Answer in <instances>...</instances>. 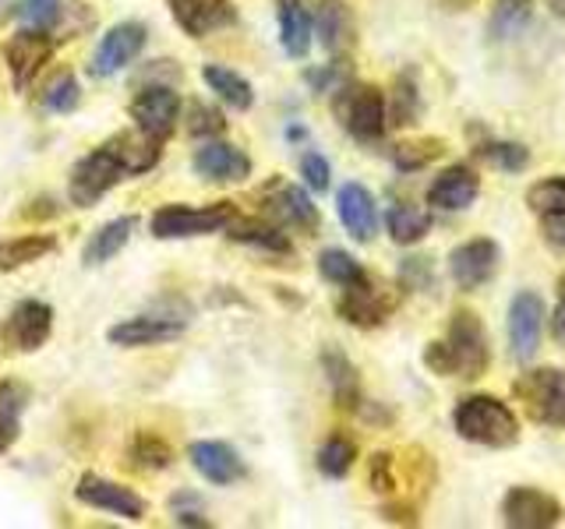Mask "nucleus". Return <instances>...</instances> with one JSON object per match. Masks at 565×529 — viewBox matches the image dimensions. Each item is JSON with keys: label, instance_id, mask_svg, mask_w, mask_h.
<instances>
[{"label": "nucleus", "instance_id": "nucleus-1", "mask_svg": "<svg viewBox=\"0 0 565 529\" xmlns=\"http://www.w3.org/2000/svg\"><path fill=\"white\" fill-rule=\"evenodd\" d=\"M424 364H428L435 375H446V378H463V381L481 378L491 364V343H488L484 322L473 311H456L446 339L424 349Z\"/></svg>", "mask_w": 565, "mask_h": 529}, {"label": "nucleus", "instance_id": "nucleus-2", "mask_svg": "<svg viewBox=\"0 0 565 529\" xmlns=\"http://www.w3.org/2000/svg\"><path fill=\"white\" fill-rule=\"evenodd\" d=\"M452 423H456V434L463 441H470V445L509 449L520 441V417L512 413L499 396L459 399Z\"/></svg>", "mask_w": 565, "mask_h": 529}, {"label": "nucleus", "instance_id": "nucleus-3", "mask_svg": "<svg viewBox=\"0 0 565 529\" xmlns=\"http://www.w3.org/2000/svg\"><path fill=\"white\" fill-rule=\"evenodd\" d=\"M512 392L523 402L526 417L544 428H565V370L534 367L516 378Z\"/></svg>", "mask_w": 565, "mask_h": 529}, {"label": "nucleus", "instance_id": "nucleus-4", "mask_svg": "<svg viewBox=\"0 0 565 529\" xmlns=\"http://www.w3.org/2000/svg\"><path fill=\"white\" fill-rule=\"evenodd\" d=\"M237 219V208L230 202L205 205V208H188V205H163L152 216V237L159 240H184V237H205L220 234Z\"/></svg>", "mask_w": 565, "mask_h": 529}, {"label": "nucleus", "instance_id": "nucleus-5", "mask_svg": "<svg viewBox=\"0 0 565 529\" xmlns=\"http://www.w3.org/2000/svg\"><path fill=\"white\" fill-rule=\"evenodd\" d=\"M335 114H340L343 128L358 141H379L385 134V99L375 85H343L335 88Z\"/></svg>", "mask_w": 565, "mask_h": 529}, {"label": "nucleus", "instance_id": "nucleus-6", "mask_svg": "<svg viewBox=\"0 0 565 529\" xmlns=\"http://www.w3.org/2000/svg\"><path fill=\"white\" fill-rule=\"evenodd\" d=\"M146 40L149 32L141 22H120L114 29L103 32V40L93 53V64H88V71H93V78H114L120 75L124 67L138 61V53L146 50Z\"/></svg>", "mask_w": 565, "mask_h": 529}, {"label": "nucleus", "instance_id": "nucleus-7", "mask_svg": "<svg viewBox=\"0 0 565 529\" xmlns=\"http://www.w3.org/2000/svg\"><path fill=\"white\" fill-rule=\"evenodd\" d=\"M124 181V170L114 163L110 155L103 149H96L93 155H85L82 163L71 170V181H67V198L71 205L78 208H93L99 198H106L117 184Z\"/></svg>", "mask_w": 565, "mask_h": 529}, {"label": "nucleus", "instance_id": "nucleus-8", "mask_svg": "<svg viewBox=\"0 0 565 529\" xmlns=\"http://www.w3.org/2000/svg\"><path fill=\"white\" fill-rule=\"evenodd\" d=\"M75 498L88 508H99V511H110V516H120V519H146L149 511V501L135 494L131 487H124L117 481H106V476H96V473H85L78 487H75Z\"/></svg>", "mask_w": 565, "mask_h": 529}, {"label": "nucleus", "instance_id": "nucleus-9", "mask_svg": "<svg viewBox=\"0 0 565 529\" xmlns=\"http://www.w3.org/2000/svg\"><path fill=\"white\" fill-rule=\"evenodd\" d=\"M181 110H184V102H181V96H177L170 85H146L131 99V120H135V128L152 134V138H159V141H163L177 128V120H181Z\"/></svg>", "mask_w": 565, "mask_h": 529}, {"label": "nucleus", "instance_id": "nucleus-10", "mask_svg": "<svg viewBox=\"0 0 565 529\" xmlns=\"http://www.w3.org/2000/svg\"><path fill=\"white\" fill-rule=\"evenodd\" d=\"M499 264H502L499 244L488 237H477V240L459 244L449 255V276L459 290L470 293V290H481L484 282H491L494 272H499Z\"/></svg>", "mask_w": 565, "mask_h": 529}, {"label": "nucleus", "instance_id": "nucleus-11", "mask_svg": "<svg viewBox=\"0 0 565 529\" xmlns=\"http://www.w3.org/2000/svg\"><path fill=\"white\" fill-rule=\"evenodd\" d=\"M562 505L547 490L537 487H512L502 498V522L512 529H547L558 526Z\"/></svg>", "mask_w": 565, "mask_h": 529}, {"label": "nucleus", "instance_id": "nucleus-12", "mask_svg": "<svg viewBox=\"0 0 565 529\" xmlns=\"http://www.w3.org/2000/svg\"><path fill=\"white\" fill-rule=\"evenodd\" d=\"M173 22L181 25L191 40H205L212 32L234 29L237 8L234 0H167Z\"/></svg>", "mask_w": 565, "mask_h": 529}, {"label": "nucleus", "instance_id": "nucleus-13", "mask_svg": "<svg viewBox=\"0 0 565 529\" xmlns=\"http://www.w3.org/2000/svg\"><path fill=\"white\" fill-rule=\"evenodd\" d=\"M50 53H53V43H50V32H43V29H22L8 43L4 57H8V71H11V85L18 93H25V88L40 78Z\"/></svg>", "mask_w": 565, "mask_h": 529}, {"label": "nucleus", "instance_id": "nucleus-14", "mask_svg": "<svg viewBox=\"0 0 565 529\" xmlns=\"http://www.w3.org/2000/svg\"><path fill=\"white\" fill-rule=\"evenodd\" d=\"M541 332H544V300L537 293H516L509 304V346L516 360H530L541 346Z\"/></svg>", "mask_w": 565, "mask_h": 529}, {"label": "nucleus", "instance_id": "nucleus-15", "mask_svg": "<svg viewBox=\"0 0 565 529\" xmlns=\"http://www.w3.org/2000/svg\"><path fill=\"white\" fill-rule=\"evenodd\" d=\"M265 212H269V223H276L279 229H297L305 237H315L318 226H322V216H318L311 194L297 184H279L273 191V198L265 202Z\"/></svg>", "mask_w": 565, "mask_h": 529}, {"label": "nucleus", "instance_id": "nucleus-16", "mask_svg": "<svg viewBox=\"0 0 565 529\" xmlns=\"http://www.w3.org/2000/svg\"><path fill=\"white\" fill-rule=\"evenodd\" d=\"M194 173L202 181H216V184H241L247 173H252V159L241 152L237 145H230L223 138H205V145L194 152L191 159Z\"/></svg>", "mask_w": 565, "mask_h": 529}, {"label": "nucleus", "instance_id": "nucleus-17", "mask_svg": "<svg viewBox=\"0 0 565 529\" xmlns=\"http://www.w3.org/2000/svg\"><path fill=\"white\" fill-rule=\"evenodd\" d=\"M53 332V307L43 300H22L4 325V343L18 353H35Z\"/></svg>", "mask_w": 565, "mask_h": 529}, {"label": "nucleus", "instance_id": "nucleus-18", "mask_svg": "<svg viewBox=\"0 0 565 529\" xmlns=\"http://www.w3.org/2000/svg\"><path fill=\"white\" fill-rule=\"evenodd\" d=\"M188 322L184 317H167V314H138L128 317L110 328V343L114 346H156V343H170L177 335H184Z\"/></svg>", "mask_w": 565, "mask_h": 529}, {"label": "nucleus", "instance_id": "nucleus-19", "mask_svg": "<svg viewBox=\"0 0 565 529\" xmlns=\"http://www.w3.org/2000/svg\"><path fill=\"white\" fill-rule=\"evenodd\" d=\"M335 208H340V223L353 240L358 244L375 240L379 208H375V198H371V191L364 184H343L340 194H335Z\"/></svg>", "mask_w": 565, "mask_h": 529}, {"label": "nucleus", "instance_id": "nucleus-20", "mask_svg": "<svg viewBox=\"0 0 565 529\" xmlns=\"http://www.w3.org/2000/svg\"><path fill=\"white\" fill-rule=\"evenodd\" d=\"M188 458H191V466L216 487H230L244 481L241 455L230 449L226 441H194V445H188Z\"/></svg>", "mask_w": 565, "mask_h": 529}, {"label": "nucleus", "instance_id": "nucleus-21", "mask_svg": "<svg viewBox=\"0 0 565 529\" xmlns=\"http://www.w3.org/2000/svg\"><path fill=\"white\" fill-rule=\"evenodd\" d=\"M311 29L329 53H347L353 46V14L343 0H308Z\"/></svg>", "mask_w": 565, "mask_h": 529}, {"label": "nucleus", "instance_id": "nucleus-22", "mask_svg": "<svg viewBox=\"0 0 565 529\" xmlns=\"http://www.w3.org/2000/svg\"><path fill=\"white\" fill-rule=\"evenodd\" d=\"M481 181L470 166H449L435 176V184L428 187V205L438 212H463L473 205Z\"/></svg>", "mask_w": 565, "mask_h": 529}, {"label": "nucleus", "instance_id": "nucleus-23", "mask_svg": "<svg viewBox=\"0 0 565 529\" xmlns=\"http://www.w3.org/2000/svg\"><path fill=\"white\" fill-rule=\"evenodd\" d=\"M103 152L114 159L124 173H149L159 163V138L146 131H117L103 145Z\"/></svg>", "mask_w": 565, "mask_h": 529}, {"label": "nucleus", "instance_id": "nucleus-24", "mask_svg": "<svg viewBox=\"0 0 565 529\" xmlns=\"http://www.w3.org/2000/svg\"><path fill=\"white\" fill-rule=\"evenodd\" d=\"M388 311H393V304L371 287V282H358V287H347L343 296H340V317L350 325H358V328H375L382 325Z\"/></svg>", "mask_w": 565, "mask_h": 529}, {"label": "nucleus", "instance_id": "nucleus-25", "mask_svg": "<svg viewBox=\"0 0 565 529\" xmlns=\"http://www.w3.org/2000/svg\"><path fill=\"white\" fill-rule=\"evenodd\" d=\"M311 14L305 0H279V43L287 50V57L300 61L311 50Z\"/></svg>", "mask_w": 565, "mask_h": 529}, {"label": "nucleus", "instance_id": "nucleus-26", "mask_svg": "<svg viewBox=\"0 0 565 529\" xmlns=\"http://www.w3.org/2000/svg\"><path fill=\"white\" fill-rule=\"evenodd\" d=\"M322 367H326V378H329L335 402H340L343 410H358L361 406V381H358V367L350 364L347 353L329 346L322 353Z\"/></svg>", "mask_w": 565, "mask_h": 529}, {"label": "nucleus", "instance_id": "nucleus-27", "mask_svg": "<svg viewBox=\"0 0 565 529\" xmlns=\"http://www.w3.org/2000/svg\"><path fill=\"white\" fill-rule=\"evenodd\" d=\"M131 234H135V219L131 216H120L114 223L99 226L96 234H93V240L85 244L82 261L88 264V269H99V264H106V261L117 258L124 251V244L131 240Z\"/></svg>", "mask_w": 565, "mask_h": 529}, {"label": "nucleus", "instance_id": "nucleus-28", "mask_svg": "<svg viewBox=\"0 0 565 529\" xmlns=\"http://www.w3.org/2000/svg\"><path fill=\"white\" fill-rule=\"evenodd\" d=\"M202 78H205V85L212 88V93H216V99H223L226 106H234V110H252V106H255V88L244 75H237V71H230L223 64H205Z\"/></svg>", "mask_w": 565, "mask_h": 529}, {"label": "nucleus", "instance_id": "nucleus-29", "mask_svg": "<svg viewBox=\"0 0 565 529\" xmlns=\"http://www.w3.org/2000/svg\"><path fill=\"white\" fill-rule=\"evenodd\" d=\"M226 237L234 244L258 247V251H265V255H290L294 251L290 237L282 234L276 223H230Z\"/></svg>", "mask_w": 565, "mask_h": 529}, {"label": "nucleus", "instance_id": "nucleus-30", "mask_svg": "<svg viewBox=\"0 0 565 529\" xmlns=\"http://www.w3.org/2000/svg\"><path fill=\"white\" fill-rule=\"evenodd\" d=\"M57 240L46 237V234H25V237H8L0 240V272H14V269H25V264L46 258Z\"/></svg>", "mask_w": 565, "mask_h": 529}, {"label": "nucleus", "instance_id": "nucleus-31", "mask_svg": "<svg viewBox=\"0 0 565 529\" xmlns=\"http://www.w3.org/2000/svg\"><path fill=\"white\" fill-rule=\"evenodd\" d=\"M385 226H388V237H393L396 244L411 247V244H417V240L428 237L431 216H428L424 208H417V205L399 202V205H393V208L385 212Z\"/></svg>", "mask_w": 565, "mask_h": 529}, {"label": "nucleus", "instance_id": "nucleus-32", "mask_svg": "<svg viewBox=\"0 0 565 529\" xmlns=\"http://www.w3.org/2000/svg\"><path fill=\"white\" fill-rule=\"evenodd\" d=\"M318 272H322V279H329L332 287H358V282H364V269L361 261L353 258L350 251H343V247H326L322 255H318Z\"/></svg>", "mask_w": 565, "mask_h": 529}, {"label": "nucleus", "instance_id": "nucleus-33", "mask_svg": "<svg viewBox=\"0 0 565 529\" xmlns=\"http://www.w3.org/2000/svg\"><path fill=\"white\" fill-rule=\"evenodd\" d=\"M358 463V445L343 434H332L322 449H318V473L329 481H343V476Z\"/></svg>", "mask_w": 565, "mask_h": 529}, {"label": "nucleus", "instance_id": "nucleus-34", "mask_svg": "<svg viewBox=\"0 0 565 529\" xmlns=\"http://www.w3.org/2000/svg\"><path fill=\"white\" fill-rule=\"evenodd\" d=\"M473 152H477V159H484V163H491L502 173H520L530 163V152L520 145V141H484V145H477Z\"/></svg>", "mask_w": 565, "mask_h": 529}, {"label": "nucleus", "instance_id": "nucleus-35", "mask_svg": "<svg viewBox=\"0 0 565 529\" xmlns=\"http://www.w3.org/2000/svg\"><path fill=\"white\" fill-rule=\"evenodd\" d=\"M526 205L537 212V216H565V173L537 181L526 191Z\"/></svg>", "mask_w": 565, "mask_h": 529}, {"label": "nucleus", "instance_id": "nucleus-36", "mask_svg": "<svg viewBox=\"0 0 565 529\" xmlns=\"http://www.w3.org/2000/svg\"><path fill=\"white\" fill-rule=\"evenodd\" d=\"M67 14V4L64 0H22L18 4V18H22L25 29H43V32H53Z\"/></svg>", "mask_w": 565, "mask_h": 529}, {"label": "nucleus", "instance_id": "nucleus-37", "mask_svg": "<svg viewBox=\"0 0 565 529\" xmlns=\"http://www.w3.org/2000/svg\"><path fill=\"white\" fill-rule=\"evenodd\" d=\"M420 110V99H417V85L411 75H403L393 88V106L385 110V123H393V128H406V123H414Z\"/></svg>", "mask_w": 565, "mask_h": 529}, {"label": "nucleus", "instance_id": "nucleus-38", "mask_svg": "<svg viewBox=\"0 0 565 529\" xmlns=\"http://www.w3.org/2000/svg\"><path fill=\"white\" fill-rule=\"evenodd\" d=\"M441 155V141L438 138H428V141H403V145L393 149V163L399 170H420V166H428L435 163V159Z\"/></svg>", "mask_w": 565, "mask_h": 529}, {"label": "nucleus", "instance_id": "nucleus-39", "mask_svg": "<svg viewBox=\"0 0 565 529\" xmlns=\"http://www.w3.org/2000/svg\"><path fill=\"white\" fill-rule=\"evenodd\" d=\"M226 131V120L216 106L209 102H188V134L194 138H220Z\"/></svg>", "mask_w": 565, "mask_h": 529}, {"label": "nucleus", "instance_id": "nucleus-40", "mask_svg": "<svg viewBox=\"0 0 565 529\" xmlns=\"http://www.w3.org/2000/svg\"><path fill=\"white\" fill-rule=\"evenodd\" d=\"M82 102V85L75 75H61V78H53V85L46 88V96H43V106L53 114H71L75 106Z\"/></svg>", "mask_w": 565, "mask_h": 529}, {"label": "nucleus", "instance_id": "nucleus-41", "mask_svg": "<svg viewBox=\"0 0 565 529\" xmlns=\"http://www.w3.org/2000/svg\"><path fill=\"white\" fill-rule=\"evenodd\" d=\"M131 455L138 458L141 466H149V469H167L173 463V452L163 438H156V434H146L141 431L135 438V445H131Z\"/></svg>", "mask_w": 565, "mask_h": 529}, {"label": "nucleus", "instance_id": "nucleus-42", "mask_svg": "<svg viewBox=\"0 0 565 529\" xmlns=\"http://www.w3.org/2000/svg\"><path fill=\"white\" fill-rule=\"evenodd\" d=\"M526 18H530L526 0H499V8H494V18H491L494 40H505V35H512L526 22Z\"/></svg>", "mask_w": 565, "mask_h": 529}, {"label": "nucleus", "instance_id": "nucleus-43", "mask_svg": "<svg viewBox=\"0 0 565 529\" xmlns=\"http://www.w3.org/2000/svg\"><path fill=\"white\" fill-rule=\"evenodd\" d=\"M300 176H305V184L311 191H329V184H332L329 159L318 155V152H305V155H300Z\"/></svg>", "mask_w": 565, "mask_h": 529}, {"label": "nucleus", "instance_id": "nucleus-44", "mask_svg": "<svg viewBox=\"0 0 565 529\" xmlns=\"http://www.w3.org/2000/svg\"><path fill=\"white\" fill-rule=\"evenodd\" d=\"M371 487H375L379 494H393L396 490V469H393V455L388 452H379V455H371Z\"/></svg>", "mask_w": 565, "mask_h": 529}, {"label": "nucleus", "instance_id": "nucleus-45", "mask_svg": "<svg viewBox=\"0 0 565 529\" xmlns=\"http://www.w3.org/2000/svg\"><path fill=\"white\" fill-rule=\"evenodd\" d=\"M25 406H29V385L22 381H0V413H14V417H22L25 413Z\"/></svg>", "mask_w": 565, "mask_h": 529}, {"label": "nucleus", "instance_id": "nucleus-46", "mask_svg": "<svg viewBox=\"0 0 565 529\" xmlns=\"http://www.w3.org/2000/svg\"><path fill=\"white\" fill-rule=\"evenodd\" d=\"M399 276H403L406 287H414V290L431 287V264H428V258H406Z\"/></svg>", "mask_w": 565, "mask_h": 529}, {"label": "nucleus", "instance_id": "nucleus-47", "mask_svg": "<svg viewBox=\"0 0 565 529\" xmlns=\"http://www.w3.org/2000/svg\"><path fill=\"white\" fill-rule=\"evenodd\" d=\"M544 219V237L552 247L565 251V216H541Z\"/></svg>", "mask_w": 565, "mask_h": 529}, {"label": "nucleus", "instance_id": "nucleus-48", "mask_svg": "<svg viewBox=\"0 0 565 529\" xmlns=\"http://www.w3.org/2000/svg\"><path fill=\"white\" fill-rule=\"evenodd\" d=\"M552 335H555L558 346H565V276L558 279V307L552 317Z\"/></svg>", "mask_w": 565, "mask_h": 529}, {"label": "nucleus", "instance_id": "nucleus-49", "mask_svg": "<svg viewBox=\"0 0 565 529\" xmlns=\"http://www.w3.org/2000/svg\"><path fill=\"white\" fill-rule=\"evenodd\" d=\"M18 420L14 413H0V452H8L14 441H18Z\"/></svg>", "mask_w": 565, "mask_h": 529}, {"label": "nucleus", "instance_id": "nucleus-50", "mask_svg": "<svg viewBox=\"0 0 565 529\" xmlns=\"http://www.w3.org/2000/svg\"><path fill=\"white\" fill-rule=\"evenodd\" d=\"M441 4L452 8V11H463V8H470V4H473V0H441Z\"/></svg>", "mask_w": 565, "mask_h": 529}]
</instances>
